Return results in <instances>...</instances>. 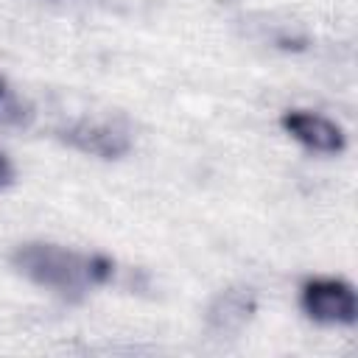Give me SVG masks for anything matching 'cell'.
<instances>
[{
	"label": "cell",
	"instance_id": "1",
	"mask_svg": "<svg viewBox=\"0 0 358 358\" xmlns=\"http://www.w3.org/2000/svg\"><path fill=\"white\" fill-rule=\"evenodd\" d=\"M14 263L22 274L39 285H50L62 294H78L92 282H101L112 274V263L103 257H81L62 246L28 243L14 255Z\"/></svg>",
	"mask_w": 358,
	"mask_h": 358
},
{
	"label": "cell",
	"instance_id": "4",
	"mask_svg": "<svg viewBox=\"0 0 358 358\" xmlns=\"http://www.w3.org/2000/svg\"><path fill=\"white\" fill-rule=\"evenodd\" d=\"M67 140L81 151L101 157H115L126 148V134H117L112 126H78L67 134Z\"/></svg>",
	"mask_w": 358,
	"mask_h": 358
},
{
	"label": "cell",
	"instance_id": "3",
	"mask_svg": "<svg viewBox=\"0 0 358 358\" xmlns=\"http://www.w3.org/2000/svg\"><path fill=\"white\" fill-rule=\"evenodd\" d=\"M282 129L316 154H341L344 145H347L344 131L333 120H327L322 115H313V112H302V109L285 112L282 115Z\"/></svg>",
	"mask_w": 358,
	"mask_h": 358
},
{
	"label": "cell",
	"instance_id": "2",
	"mask_svg": "<svg viewBox=\"0 0 358 358\" xmlns=\"http://www.w3.org/2000/svg\"><path fill=\"white\" fill-rule=\"evenodd\" d=\"M302 308L313 322H322V324H352L358 310L352 285L333 277L305 282Z\"/></svg>",
	"mask_w": 358,
	"mask_h": 358
},
{
	"label": "cell",
	"instance_id": "5",
	"mask_svg": "<svg viewBox=\"0 0 358 358\" xmlns=\"http://www.w3.org/2000/svg\"><path fill=\"white\" fill-rule=\"evenodd\" d=\"M11 179V165L6 162V157H0V185H6Z\"/></svg>",
	"mask_w": 358,
	"mask_h": 358
}]
</instances>
